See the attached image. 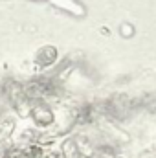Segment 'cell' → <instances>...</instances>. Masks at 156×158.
Segmentation results:
<instances>
[{"mask_svg": "<svg viewBox=\"0 0 156 158\" xmlns=\"http://www.w3.org/2000/svg\"><path fill=\"white\" fill-rule=\"evenodd\" d=\"M55 7H59V9H64V11H68V13H72V15H76V17H81V15H84V7L76 2V0H50Z\"/></svg>", "mask_w": 156, "mask_h": 158, "instance_id": "cell-1", "label": "cell"}]
</instances>
